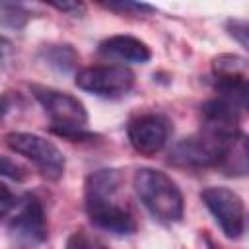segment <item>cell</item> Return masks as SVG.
<instances>
[{
    "label": "cell",
    "mask_w": 249,
    "mask_h": 249,
    "mask_svg": "<svg viewBox=\"0 0 249 249\" xmlns=\"http://www.w3.org/2000/svg\"><path fill=\"white\" fill-rule=\"evenodd\" d=\"M214 169L226 177L249 175V134L235 130L220 136Z\"/></svg>",
    "instance_id": "cell-11"
},
{
    "label": "cell",
    "mask_w": 249,
    "mask_h": 249,
    "mask_svg": "<svg viewBox=\"0 0 249 249\" xmlns=\"http://www.w3.org/2000/svg\"><path fill=\"white\" fill-rule=\"evenodd\" d=\"M39 56L47 66H51L53 70L62 72V74L72 72L80 58L72 45H45V47H41Z\"/></svg>",
    "instance_id": "cell-14"
},
{
    "label": "cell",
    "mask_w": 249,
    "mask_h": 249,
    "mask_svg": "<svg viewBox=\"0 0 249 249\" xmlns=\"http://www.w3.org/2000/svg\"><path fill=\"white\" fill-rule=\"evenodd\" d=\"M49 6L62 14H70V16H80L84 12V4L80 2H49Z\"/></svg>",
    "instance_id": "cell-21"
},
{
    "label": "cell",
    "mask_w": 249,
    "mask_h": 249,
    "mask_svg": "<svg viewBox=\"0 0 249 249\" xmlns=\"http://www.w3.org/2000/svg\"><path fill=\"white\" fill-rule=\"evenodd\" d=\"M74 84L103 99H121L134 88V72L123 64L88 66L76 74Z\"/></svg>",
    "instance_id": "cell-7"
},
{
    "label": "cell",
    "mask_w": 249,
    "mask_h": 249,
    "mask_svg": "<svg viewBox=\"0 0 249 249\" xmlns=\"http://www.w3.org/2000/svg\"><path fill=\"white\" fill-rule=\"evenodd\" d=\"M2 189V198H0V204H2V218H6L14 208H16V204H18V198L19 196H16V195H12V191L8 189V185H0Z\"/></svg>",
    "instance_id": "cell-20"
},
{
    "label": "cell",
    "mask_w": 249,
    "mask_h": 249,
    "mask_svg": "<svg viewBox=\"0 0 249 249\" xmlns=\"http://www.w3.org/2000/svg\"><path fill=\"white\" fill-rule=\"evenodd\" d=\"M134 191L144 208L163 224H177L185 214V198L177 183L154 167H138L132 177Z\"/></svg>",
    "instance_id": "cell-2"
},
{
    "label": "cell",
    "mask_w": 249,
    "mask_h": 249,
    "mask_svg": "<svg viewBox=\"0 0 249 249\" xmlns=\"http://www.w3.org/2000/svg\"><path fill=\"white\" fill-rule=\"evenodd\" d=\"M97 53L105 58L121 60V62H138L144 64L152 58L150 47L132 35H113L99 43Z\"/></svg>",
    "instance_id": "cell-13"
},
{
    "label": "cell",
    "mask_w": 249,
    "mask_h": 249,
    "mask_svg": "<svg viewBox=\"0 0 249 249\" xmlns=\"http://www.w3.org/2000/svg\"><path fill=\"white\" fill-rule=\"evenodd\" d=\"M123 175L119 169L103 167L86 177L84 204L89 222L103 231L115 235H128L136 231V220L126 206L117 200Z\"/></svg>",
    "instance_id": "cell-1"
},
{
    "label": "cell",
    "mask_w": 249,
    "mask_h": 249,
    "mask_svg": "<svg viewBox=\"0 0 249 249\" xmlns=\"http://www.w3.org/2000/svg\"><path fill=\"white\" fill-rule=\"evenodd\" d=\"M220 136H210L206 132L193 134L175 142L169 150L167 163L183 169H208L216 165Z\"/></svg>",
    "instance_id": "cell-10"
},
{
    "label": "cell",
    "mask_w": 249,
    "mask_h": 249,
    "mask_svg": "<svg viewBox=\"0 0 249 249\" xmlns=\"http://www.w3.org/2000/svg\"><path fill=\"white\" fill-rule=\"evenodd\" d=\"M200 124L202 132L210 136L231 134L239 130V109L220 95L212 97L200 105Z\"/></svg>",
    "instance_id": "cell-12"
},
{
    "label": "cell",
    "mask_w": 249,
    "mask_h": 249,
    "mask_svg": "<svg viewBox=\"0 0 249 249\" xmlns=\"http://www.w3.org/2000/svg\"><path fill=\"white\" fill-rule=\"evenodd\" d=\"M204 243H206V249H222L220 245H216V243L212 241V237H210V235H204Z\"/></svg>",
    "instance_id": "cell-22"
},
{
    "label": "cell",
    "mask_w": 249,
    "mask_h": 249,
    "mask_svg": "<svg viewBox=\"0 0 249 249\" xmlns=\"http://www.w3.org/2000/svg\"><path fill=\"white\" fill-rule=\"evenodd\" d=\"M171 134V121L161 113H142L128 121L126 136L130 146L142 156L160 154Z\"/></svg>",
    "instance_id": "cell-9"
},
{
    "label": "cell",
    "mask_w": 249,
    "mask_h": 249,
    "mask_svg": "<svg viewBox=\"0 0 249 249\" xmlns=\"http://www.w3.org/2000/svg\"><path fill=\"white\" fill-rule=\"evenodd\" d=\"M6 231L18 249H37L49 237L47 214L43 202L35 195H23L18 198L16 208L4 218Z\"/></svg>",
    "instance_id": "cell-4"
},
{
    "label": "cell",
    "mask_w": 249,
    "mask_h": 249,
    "mask_svg": "<svg viewBox=\"0 0 249 249\" xmlns=\"http://www.w3.org/2000/svg\"><path fill=\"white\" fill-rule=\"evenodd\" d=\"M66 249H111L109 245H105L99 237H95L93 233L86 231V230H76L68 241H66Z\"/></svg>",
    "instance_id": "cell-16"
},
{
    "label": "cell",
    "mask_w": 249,
    "mask_h": 249,
    "mask_svg": "<svg viewBox=\"0 0 249 249\" xmlns=\"http://www.w3.org/2000/svg\"><path fill=\"white\" fill-rule=\"evenodd\" d=\"M212 84L220 97L249 113V60L237 54L212 58Z\"/></svg>",
    "instance_id": "cell-5"
},
{
    "label": "cell",
    "mask_w": 249,
    "mask_h": 249,
    "mask_svg": "<svg viewBox=\"0 0 249 249\" xmlns=\"http://www.w3.org/2000/svg\"><path fill=\"white\" fill-rule=\"evenodd\" d=\"M4 142L12 152L27 158L41 171L43 177L51 181H56L62 177L64 156L51 140L33 132H8L4 136Z\"/></svg>",
    "instance_id": "cell-6"
},
{
    "label": "cell",
    "mask_w": 249,
    "mask_h": 249,
    "mask_svg": "<svg viewBox=\"0 0 249 249\" xmlns=\"http://www.w3.org/2000/svg\"><path fill=\"white\" fill-rule=\"evenodd\" d=\"M33 97L43 107L45 115L51 121V130L56 136L68 140H89L93 134L86 128L88 126V111L84 103L60 89L47 88V86H29Z\"/></svg>",
    "instance_id": "cell-3"
},
{
    "label": "cell",
    "mask_w": 249,
    "mask_h": 249,
    "mask_svg": "<svg viewBox=\"0 0 249 249\" xmlns=\"http://www.w3.org/2000/svg\"><path fill=\"white\" fill-rule=\"evenodd\" d=\"M200 200L230 239H239L245 230V206L241 196L228 187H206Z\"/></svg>",
    "instance_id": "cell-8"
},
{
    "label": "cell",
    "mask_w": 249,
    "mask_h": 249,
    "mask_svg": "<svg viewBox=\"0 0 249 249\" xmlns=\"http://www.w3.org/2000/svg\"><path fill=\"white\" fill-rule=\"evenodd\" d=\"M2 175H4V177H10V179H14V181H23V179H25V169H23L21 165L14 163L8 156H4V158H2Z\"/></svg>",
    "instance_id": "cell-19"
},
{
    "label": "cell",
    "mask_w": 249,
    "mask_h": 249,
    "mask_svg": "<svg viewBox=\"0 0 249 249\" xmlns=\"http://www.w3.org/2000/svg\"><path fill=\"white\" fill-rule=\"evenodd\" d=\"M224 27H226V33L249 53V19L231 18L224 23Z\"/></svg>",
    "instance_id": "cell-17"
},
{
    "label": "cell",
    "mask_w": 249,
    "mask_h": 249,
    "mask_svg": "<svg viewBox=\"0 0 249 249\" xmlns=\"http://www.w3.org/2000/svg\"><path fill=\"white\" fill-rule=\"evenodd\" d=\"M29 18L31 14L21 4H12V2L0 4V19L4 29H21L29 21Z\"/></svg>",
    "instance_id": "cell-15"
},
{
    "label": "cell",
    "mask_w": 249,
    "mask_h": 249,
    "mask_svg": "<svg viewBox=\"0 0 249 249\" xmlns=\"http://www.w3.org/2000/svg\"><path fill=\"white\" fill-rule=\"evenodd\" d=\"M103 8L113 10V12H134V14H152L156 12L154 6L142 4V2H101Z\"/></svg>",
    "instance_id": "cell-18"
}]
</instances>
